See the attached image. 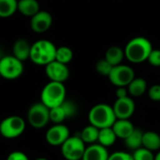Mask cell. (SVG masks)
Instances as JSON below:
<instances>
[{"instance_id": "1", "label": "cell", "mask_w": 160, "mask_h": 160, "mask_svg": "<svg viewBox=\"0 0 160 160\" xmlns=\"http://www.w3.org/2000/svg\"><path fill=\"white\" fill-rule=\"evenodd\" d=\"M153 50L151 41L144 37H135L126 45L125 57L133 64H141L147 61Z\"/></svg>"}, {"instance_id": "2", "label": "cell", "mask_w": 160, "mask_h": 160, "mask_svg": "<svg viewBox=\"0 0 160 160\" xmlns=\"http://www.w3.org/2000/svg\"><path fill=\"white\" fill-rule=\"evenodd\" d=\"M55 45L47 39H39L31 44L29 59L38 66H46L55 60Z\"/></svg>"}, {"instance_id": "3", "label": "cell", "mask_w": 160, "mask_h": 160, "mask_svg": "<svg viewBox=\"0 0 160 160\" xmlns=\"http://www.w3.org/2000/svg\"><path fill=\"white\" fill-rule=\"evenodd\" d=\"M116 119L117 118L113 112L112 106L105 103H99L93 106L88 113L89 124L98 129L112 128Z\"/></svg>"}, {"instance_id": "4", "label": "cell", "mask_w": 160, "mask_h": 160, "mask_svg": "<svg viewBox=\"0 0 160 160\" xmlns=\"http://www.w3.org/2000/svg\"><path fill=\"white\" fill-rule=\"evenodd\" d=\"M67 90L63 82H49L41 90L40 102L49 109L61 105L66 100Z\"/></svg>"}, {"instance_id": "5", "label": "cell", "mask_w": 160, "mask_h": 160, "mask_svg": "<svg viewBox=\"0 0 160 160\" xmlns=\"http://www.w3.org/2000/svg\"><path fill=\"white\" fill-rule=\"evenodd\" d=\"M25 129V121L18 115H11L0 123V134L6 139H15L21 136Z\"/></svg>"}, {"instance_id": "6", "label": "cell", "mask_w": 160, "mask_h": 160, "mask_svg": "<svg viewBox=\"0 0 160 160\" xmlns=\"http://www.w3.org/2000/svg\"><path fill=\"white\" fill-rule=\"evenodd\" d=\"M23 62L13 55L0 58V75L6 80H16L22 75Z\"/></svg>"}, {"instance_id": "7", "label": "cell", "mask_w": 160, "mask_h": 160, "mask_svg": "<svg viewBox=\"0 0 160 160\" xmlns=\"http://www.w3.org/2000/svg\"><path fill=\"white\" fill-rule=\"evenodd\" d=\"M27 121L34 128H42L50 122V109L42 102L30 106L27 112Z\"/></svg>"}, {"instance_id": "8", "label": "cell", "mask_w": 160, "mask_h": 160, "mask_svg": "<svg viewBox=\"0 0 160 160\" xmlns=\"http://www.w3.org/2000/svg\"><path fill=\"white\" fill-rule=\"evenodd\" d=\"M85 148V143L80 136H69L61 145V153L65 159L82 160Z\"/></svg>"}, {"instance_id": "9", "label": "cell", "mask_w": 160, "mask_h": 160, "mask_svg": "<svg viewBox=\"0 0 160 160\" xmlns=\"http://www.w3.org/2000/svg\"><path fill=\"white\" fill-rule=\"evenodd\" d=\"M108 78L112 85L116 87H127L135 78V72L129 66L120 64L112 68Z\"/></svg>"}, {"instance_id": "10", "label": "cell", "mask_w": 160, "mask_h": 160, "mask_svg": "<svg viewBox=\"0 0 160 160\" xmlns=\"http://www.w3.org/2000/svg\"><path fill=\"white\" fill-rule=\"evenodd\" d=\"M76 112V105L72 101L66 99L61 105L50 109V121L53 124H63L65 120L73 117Z\"/></svg>"}, {"instance_id": "11", "label": "cell", "mask_w": 160, "mask_h": 160, "mask_svg": "<svg viewBox=\"0 0 160 160\" xmlns=\"http://www.w3.org/2000/svg\"><path fill=\"white\" fill-rule=\"evenodd\" d=\"M70 136L69 129L63 124H54L46 132L45 139L52 146H61Z\"/></svg>"}, {"instance_id": "12", "label": "cell", "mask_w": 160, "mask_h": 160, "mask_svg": "<svg viewBox=\"0 0 160 160\" xmlns=\"http://www.w3.org/2000/svg\"><path fill=\"white\" fill-rule=\"evenodd\" d=\"M45 73L51 82L64 83L69 77V69L68 65L60 63L56 60L45 66Z\"/></svg>"}, {"instance_id": "13", "label": "cell", "mask_w": 160, "mask_h": 160, "mask_svg": "<svg viewBox=\"0 0 160 160\" xmlns=\"http://www.w3.org/2000/svg\"><path fill=\"white\" fill-rule=\"evenodd\" d=\"M112 109L117 119H130L135 112V102L130 97L116 98Z\"/></svg>"}, {"instance_id": "14", "label": "cell", "mask_w": 160, "mask_h": 160, "mask_svg": "<svg viewBox=\"0 0 160 160\" xmlns=\"http://www.w3.org/2000/svg\"><path fill=\"white\" fill-rule=\"evenodd\" d=\"M52 24V17L50 12L39 10L37 14L31 17L30 26L35 33H44L48 31Z\"/></svg>"}, {"instance_id": "15", "label": "cell", "mask_w": 160, "mask_h": 160, "mask_svg": "<svg viewBox=\"0 0 160 160\" xmlns=\"http://www.w3.org/2000/svg\"><path fill=\"white\" fill-rule=\"evenodd\" d=\"M109 156L108 148L96 142L86 146L82 160H108Z\"/></svg>"}, {"instance_id": "16", "label": "cell", "mask_w": 160, "mask_h": 160, "mask_svg": "<svg viewBox=\"0 0 160 160\" xmlns=\"http://www.w3.org/2000/svg\"><path fill=\"white\" fill-rule=\"evenodd\" d=\"M112 128L117 139L125 140L134 131L135 127L129 119H116L114 124L112 126Z\"/></svg>"}, {"instance_id": "17", "label": "cell", "mask_w": 160, "mask_h": 160, "mask_svg": "<svg viewBox=\"0 0 160 160\" xmlns=\"http://www.w3.org/2000/svg\"><path fill=\"white\" fill-rule=\"evenodd\" d=\"M31 51V44L24 38L17 39L12 46V55L17 59L24 62L29 59Z\"/></svg>"}, {"instance_id": "18", "label": "cell", "mask_w": 160, "mask_h": 160, "mask_svg": "<svg viewBox=\"0 0 160 160\" xmlns=\"http://www.w3.org/2000/svg\"><path fill=\"white\" fill-rule=\"evenodd\" d=\"M39 4L37 0H19L18 11L25 17H33L39 11Z\"/></svg>"}, {"instance_id": "19", "label": "cell", "mask_w": 160, "mask_h": 160, "mask_svg": "<svg viewBox=\"0 0 160 160\" xmlns=\"http://www.w3.org/2000/svg\"><path fill=\"white\" fill-rule=\"evenodd\" d=\"M142 147L155 152L160 150V134L155 131H146L142 135Z\"/></svg>"}, {"instance_id": "20", "label": "cell", "mask_w": 160, "mask_h": 160, "mask_svg": "<svg viewBox=\"0 0 160 160\" xmlns=\"http://www.w3.org/2000/svg\"><path fill=\"white\" fill-rule=\"evenodd\" d=\"M104 58L112 67L120 65V64H122L124 58H126L125 57V51L119 46H112L106 51Z\"/></svg>"}, {"instance_id": "21", "label": "cell", "mask_w": 160, "mask_h": 160, "mask_svg": "<svg viewBox=\"0 0 160 160\" xmlns=\"http://www.w3.org/2000/svg\"><path fill=\"white\" fill-rule=\"evenodd\" d=\"M128 94L131 97L139 98L144 95L147 90V82L143 78H134L131 82L127 86Z\"/></svg>"}, {"instance_id": "22", "label": "cell", "mask_w": 160, "mask_h": 160, "mask_svg": "<svg viewBox=\"0 0 160 160\" xmlns=\"http://www.w3.org/2000/svg\"><path fill=\"white\" fill-rule=\"evenodd\" d=\"M116 140H117V137L112 128H105L99 129L98 143L108 148V147L112 146L115 143Z\"/></svg>"}, {"instance_id": "23", "label": "cell", "mask_w": 160, "mask_h": 160, "mask_svg": "<svg viewBox=\"0 0 160 160\" xmlns=\"http://www.w3.org/2000/svg\"><path fill=\"white\" fill-rule=\"evenodd\" d=\"M142 135L143 132L141 129L135 128L134 131L124 140L126 146L132 151H135L140 147H142Z\"/></svg>"}, {"instance_id": "24", "label": "cell", "mask_w": 160, "mask_h": 160, "mask_svg": "<svg viewBox=\"0 0 160 160\" xmlns=\"http://www.w3.org/2000/svg\"><path fill=\"white\" fill-rule=\"evenodd\" d=\"M98 132H99V129L98 128L89 124L81 131L80 137L85 144H93V143L98 142Z\"/></svg>"}, {"instance_id": "25", "label": "cell", "mask_w": 160, "mask_h": 160, "mask_svg": "<svg viewBox=\"0 0 160 160\" xmlns=\"http://www.w3.org/2000/svg\"><path fill=\"white\" fill-rule=\"evenodd\" d=\"M18 11L17 0H0V18H8Z\"/></svg>"}, {"instance_id": "26", "label": "cell", "mask_w": 160, "mask_h": 160, "mask_svg": "<svg viewBox=\"0 0 160 160\" xmlns=\"http://www.w3.org/2000/svg\"><path fill=\"white\" fill-rule=\"evenodd\" d=\"M73 59V52L68 46H60L56 49L55 60L68 65Z\"/></svg>"}, {"instance_id": "27", "label": "cell", "mask_w": 160, "mask_h": 160, "mask_svg": "<svg viewBox=\"0 0 160 160\" xmlns=\"http://www.w3.org/2000/svg\"><path fill=\"white\" fill-rule=\"evenodd\" d=\"M131 155L134 160H155L154 153L144 147H140L133 151V154Z\"/></svg>"}, {"instance_id": "28", "label": "cell", "mask_w": 160, "mask_h": 160, "mask_svg": "<svg viewBox=\"0 0 160 160\" xmlns=\"http://www.w3.org/2000/svg\"><path fill=\"white\" fill-rule=\"evenodd\" d=\"M112 66L105 59V58H102V59H99L97 64H96V70L98 74H100L101 76H104V77H108L112 69Z\"/></svg>"}, {"instance_id": "29", "label": "cell", "mask_w": 160, "mask_h": 160, "mask_svg": "<svg viewBox=\"0 0 160 160\" xmlns=\"http://www.w3.org/2000/svg\"><path fill=\"white\" fill-rule=\"evenodd\" d=\"M147 61L153 67H160V50L159 49H153L150 52Z\"/></svg>"}, {"instance_id": "30", "label": "cell", "mask_w": 160, "mask_h": 160, "mask_svg": "<svg viewBox=\"0 0 160 160\" xmlns=\"http://www.w3.org/2000/svg\"><path fill=\"white\" fill-rule=\"evenodd\" d=\"M108 160H134L131 154L123 151H117L112 154H110Z\"/></svg>"}, {"instance_id": "31", "label": "cell", "mask_w": 160, "mask_h": 160, "mask_svg": "<svg viewBox=\"0 0 160 160\" xmlns=\"http://www.w3.org/2000/svg\"><path fill=\"white\" fill-rule=\"evenodd\" d=\"M148 97L155 102L160 101V84H154L148 90Z\"/></svg>"}, {"instance_id": "32", "label": "cell", "mask_w": 160, "mask_h": 160, "mask_svg": "<svg viewBox=\"0 0 160 160\" xmlns=\"http://www.w3.org/2000/svg\"><path fill=\"white\" fill-rule=\"evenodd\" d=\"M7 160H29V158L24 153L21 151H14L8 156Z\"/></svg>"}, {"instance_id": "33", "label": "cell", "mask_w": 160, "mask_h": 160, "mask_svg": "<svg viewBox=\"0 0 160 160\" xmlns=\"http://www.w3.org/2000/svg\"><path fill=\"white\" fill-rule=\"evenodd\" d=\"M115 95H116V98H122L128 97L129 94L127 87H117L115 91Z\"/></svg>"}, {"instance_id": "34", "label": "cell", "mask_w": 160, "mask_h": 160, "mask_svg": "<svg viewBox=\"0 0 160 160\" xmlns=\"http://www.w3.org/2000/svg\"><path fill=\"white\" fill-rule=\"evenodd\" d=\"M155 160H160V150L157 155H155Z\"/></svg>"}, {"instance_id": "35", "label": "cell", "mask_w": 160, "mask_h": 160, "mask_svg": "<svg viewBox=\"0 0 160 160\" xmlns=\"http://www.w3.org/2000/svg\"><path fill=\"white\" fill-rule=\"evenodd\" d=\"M35 160H48L47 158H37V159Z\"/></svg>"}, {"instance_id": "36", "label": "cell", "mask_w": 160, "mask_h": 160, "mask_svg": "<svg viewBox=\"0 0 160 160\" xmlns=\"http://www.w3.org/2000/svg\"><path fill=\"white\" fill-rule=\"evenodd\" d=\"M1 79H2V77H1V75H0V80H1Z\"/></svg>"}, {"instance_id": "37", "label": "cell", "mask_w": 160, "mask_h": 160, "mask_svg": "<svg viewBox=\"0 0 160 160\" xmlns=\"http://www.w3.org/2000/svg\"><path fill=\"white\" fill-rule=\"evenodd\" d=\"M17 1H19V0H17Z\"/></svg>"}, {"instance_id": "38", "label": "cell", "mask_w": 160, "mask_h": 160, "mask_svg": "<svg viewBox=\"0 0 160 160\" xmlns=\"http://www.w3.org/2000/svg\"><path fill=\"white\" fill-rule=\"evenodd\" d=\"M0 58H1V57H0Z\"/></svg>"}]
</instances>
